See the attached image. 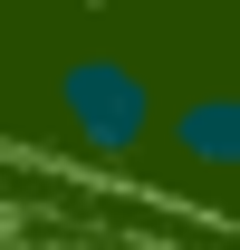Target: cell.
Returning a JSON list of instances; mask_svg holds the SVG:
<instances>
[{
  "label": "cell",
  "mask_w": 240,
  "mask_h": 250,
  "mask_svg": "<svg viewBox=\"0 0 240 250\" xmlns=\"http://www.w3.org/2000/svg\"><path fill=\"white\" fill-rule=\"evenodd\" d=\"M192 173H240V87H192L182 106H163L154 125Z\"/></svg>",
  "instance_id": "2"
},
{
  "label": "cell",
  "mask_w": 240,
  "mask_h": 250,
  "mask_svg": "<svg viewBox=\"0 0 240 250\" xmlns=\"http://www.w3.org/2000/svg\"><path fill=\"white\" fill-rule=\"evenodd\" d=\"M58 125H67V145L96 164H135L154 145V125H163V96H154V77H135L125 58H77L58 67Z\"/></svg>",
  "instance_id": "1"
}]
</instances>
